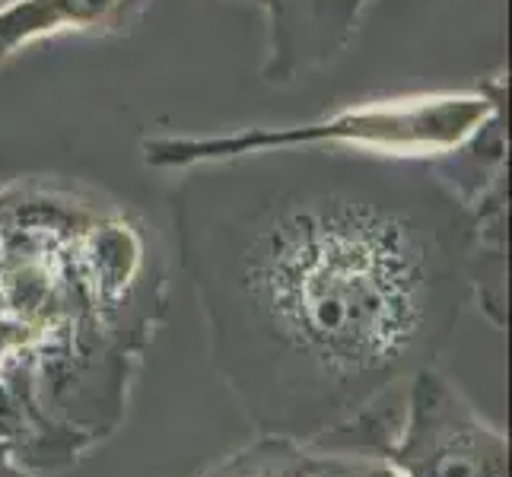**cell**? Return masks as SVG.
Instances as JSON below:
<instances>
[{"label":"cell","instance_id":"obj_1","mask_svg":"<svg viewBox=\"0 0 512 477\" xmlns=\"http://www.w3.org/2000/svg\"><path fill=\"white\" fill-rule=\"evenodd\" d=\"M179 264L258 433L315 443L433 366L471 303V204L436 159L271 147L182 169Z\"/></svg>","mask_w":512,"mask_h":477},{"label":"cell","instance_id":"obj_2","mask_svg":"<svg viewBox=\"0 0 512 477\" xmlns=\"http://www.w3.org/2000/svg\"><path fill=\"white\" fill-rule=\"evenodd\" d=\"M506 99V70L487 77L474 93H433L366 102L357 109H341L331 118L287 128H245L233 134H166L140 144L144 163L153 169L182 172L188 166L226 159L239 153L271 147H347L373 150L388 156L443 159L462 150L484 118Z\"/></svg>","mask_w":512,"mask_h":477},{"label":"cell","instance_id":"obj_3","mask_svg":"<svg viewBox=\"0 0 512 477\" xmlns=\"http://www.w3.org/2000/svg\"><path fill=\"white\" fill-rule=\"evenodd\" d=\"M385 462L401 477H509V439L436 363L411 376Z\"/></svg>","mask_w":512,"mask_h":477},{"label":"cell","instance_id":"obj_4","mask_svg":"<svg viewBox=\"0 0 512 477\" xmlns=\"http://www.w3.org/2000/svg\"><path fill=\"white\" fill-rule=\"evenodd\" d=\"M268 20L261 77L287 86L309 70L338 61L360 29L369 0H258Z\"/></svg>","mask_w":512,"mask_h":477},{"label":"cell","instance_id":"obj_5","mask_svg":"<svg viewBox=\"0 0 512 477\" xmlns=\"http://www.w3.org/2000/svg\"><path fill=\"white\" fill-rule=\"evenodd\" d=\"M150 0H10L0 7V67L26 45L55 35H128Z\"/></svg>","mask_w":512,"mask_h":477},{"label":"cell","instance_id":"obj_6","mask_svg":"<svg viewBox=\"0 0 512 477\" xmlns=\"http://www.w3.org/2000/svg\"><path fill=\"white\" fill-rule=\"evenodd\" d=\"M471 299L493 328H506V169L471 194Z\"/></svg>","mask_w":512,"mask_h":477},{"label":"cell","instance_id":"obj_7","mask_svg":"<svg viewBox=\"0 0 512 477\" xmlns=\"http://www.w3.org/2000/svg\"><path fill=\"white\" fill-rule=\"evenodd\" d=\"M319 462V449L290 436L258 433L255 443L220 458L201 477H306Z\"/></svg>","mask_w":512,"mask_h":477},{"label":"cell","instance_id":"obj_8","mask_svg":"<svg viewBox=\"0 0 512 477\" xmlns=\"http://www.w3.org/2000/svg\"><path fill=\"white\" fill-rule=\"evenodd\" d=\"M369 458L360 455H341V452H322L319 449V462L312 465L306 477H363Z\"/></svg>","mask_w":512,"mask_h":477},{"label":"cell","instance_id":"obj_9","mask_svg":"<svg viewBox=\"0 0 512 477\" xmlns=\"http://www.w3.org/2000/svg\"><path fill=\"white\" fill-rule=\"evenodd\" d=\"M0 477H39L32 468L20 465V462H13V458H0Z\"/></svg>","mask_w":512,"mask_h":477},{"label":"cell","instance_id":"obj_10","mask_svg":"<svg viewBox=\"0 0 512 477\" xmlns=\"http://www.w3.org/2000/svg\"><path fill=\"white\" fill-rule=\"evenodd\" d=\"M363 477H401L392 465L385 462V458H369L366 462V471H363Z\"/></svg>","mask_w":512,"mask_h":477},{"label":"cell","instance_id":"obj_11","mask_svg":"<svg viewBox=\"0 0 512 477\" xmlns=\"http://www.w3.org/2000/svg\"><path fill=\"white\" fill-rule=\"evenodd\" d=\"M239 4H258V0H239Z\"/></svg>","mask_w":512,"mask_h":477}]
</instances>
